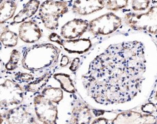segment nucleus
Returning a JSON list of instances; mask_svg holds the SVG:
<instances>
[{"label": "nucleus", "instance_id": "1", "mask_svg": "<svg viewBox=\"0 0 157 124\" xmlns=\"http://www.w3.org/2000/svg\"><path fill=\"white\" fill-rule=\"evenodd\" d=\"M146 70L144 46L139 41L109 46L90 63L83 84L101 105L123 103L141 90Z\"/></svg>", "mask_w": 157, "mask_h": 124}, {"label": "nucleus", "instance_id": "2", "mask_svg": "<svg viewBox=\"0 0 157 124\" xmlns=\"http://www.w3.org/2000/svg\"><path fill=\"white\" fill-rule=\"evenodd\" d=\"M18 67L21 66L31 74L46 73L57 63L60 53L58 47L51 44H35L21 50Z\"/></svg>", "mask_w": 157, "mask_h": 124}, {"label": "nucleus", "instance_id": "3", "mask_svg": "<svg viewBox=\"0 0 157 124\" xmlns=\"http://www.w3.org/2000/svg\"><path fill=\"white\" fill-rule=\"evenodd\" d=\"M25 93L23 86L5 74L0 77V113L22 104Z\"/></svg>", "mask_w": 157, "mask_h": 124}, {"label": "nucleus", "instance_id": "4", "mask_svg": "<svg viewBox=\"0 0 157 124\" xmlns=\"http://www.w3.org/2000/svg\"><path fill=\"white\" fill-rule=\"evenodd\" d=\"M124 20L132 29L148 34L157 35V5H151L144 13L129 11Z\"/></svg>", "mask_w": 157, "mask_h": 124}, {"label": "nucleus", "instance_id": "5", "mask_svg": "<svg viewBox=\"0 0 157 124\" xmlns=\"http://www.w3.org/2000/svg\"><path fill=\"white\" fill-rule=\"evenodd\" d=\"M68 10L66 1L45 0L40 4L38 16L45 28L54 30L58 26L60 16L67 13Z\"/></svg>", "mask_w": 157, "mask_h": 124}, {"label": "nucleus", "instance_id": "6", "mask_svg": "<svg viewBox=\"0 0 157 124\" xmlns=\"http://www.w3.org/2000/svg\"><path fill=\"white\" fill-rule=\"evenodd\" d=\"M122 18L113 13H108L89 22V31L96 35H107L122 25Z\"/></svg>", "mask_w": 157, "mask_h": 124}, {"label": "nucleus", "instance_id": "7", "mask_svg": "<svg viewBox=\"0 0 157 124\" xmlns=\"http://www.w3.org/2000/svg\"><path fill=\"white\" fill-rule=\"evenodd\" d=\"M6 27L16 33L20 42L25 44H35L42 36V32L37 21L31 18L22 22L11 24Z\"/></svg>", "mask_w": 157, "mask_h": 124}, {"label": "nucleus", "instance_id": "8", "mask_svg": "<svg viewBox=\"0 0 157 124\" xmlns=\"http://www.w3.org/2000/svg\"><path fill=\"white\" fill-rule=\"evenodd\" d=\"M54 103L41 94L35 96L33 104L38 121L44 124H56L58 110Z\"/></svg>", "mask_w": 157, "mask_h": 124}, {"label": "nucleus", "instance_id": "9", "mask_svg": "<svg viewBox=\"0 0 157 124\" xmlns=\"http://www.w3.org/2000/svg\"><path fill=\"white\" fill-rule=\"evenodd\" d=\"M3 124H37L34 108L22 103L2 114Z\"/></svg>", "mask_w": 157, "mask_h": 124}, {"label": "nucleus", "instance_id": "10", "mask_svg": "<svg viewBox=\"0 0 157 124\" xmlns=\"http://www.w3.org/2000/svg\"><path fill=\"white\" fill-rule=\"evenodd\" d=\"M157 118L152 114L127 111L119 113L112 122L113 124H157Z\"/></svg>", "mask_w": 157, "mask_h": 124}, {"label": "nucleus", "instance_id": "11", "mask_svg": "<svg viewBox=\"0 0 157 124\" xmlns=\"http://www.w3.org/2000/svg\"><path fill=\"white\" fill-rule=\"evenodd\" d=\"M72 104V111L70 123L71 124H90L94 116L92 109L82 99L75 96Z\"/></svg>", "mask_w": 157, "mask_h": 124}, {"label": "nucleus", "instance_id": "12", "mask_svg": "<svg viewBox=\"0 0 157 124\" xmlns=\"http://www.w3.org/2000/svg\"><path fill=\"white\" fill-rule=\"evenodd\" d=\"M88 27L89 22L87 20L74 19L62 26L60 32L61 37L66 39H74L82 35Z\"/></svg>", "mask_w": 157, "mask_h": 124}, {"label": "nucleus", "instance_id": "13", "mask_svg": "<svg viewBox=\"0 0 157 124\" xmlns=\"http://www.w3.org/2000/svg\"><path fill=\"white\" fill-rule=\"evenodd\" d=\"M22 1L4 0L0 5V31L23 8L20 6Z\"/></svg>", "mask_w": 157, "mask_h": 124}, {"label": "nucleus", "instance_id": "14", "mask_svg": "<svg viewBox=\"0 0 157 124\" xmlns=\"http://www.w3.org/2000/svg\"><path fill=\"white\" fill-rule=\"evenodd\" d=\"M106 3L105 0H75L72 10L78 15H89L103 9Z\"/></svg>", "mask_w": 157, "mask_h": 124}, {"label": "nucleus", "instance_id": "15", "mask_svg": "<svg viewBox=\"0 0 157 124\" xmlns=\"http://www.w3.org/2000/svg\"><path fill=\"white\" fill-rule=\"evenodd\" d=\"M40 4V0H29L23 8L8 23L6 26L22 22L32 18L38 11Z\"/></svg>", "mask_w": 157, "mask_h": 124}, {"label": "nucleus", "instance_id": "16", "mask_svg": "<svg viewBox=\"0 0 157 124\" xmlns=\"http://www.w3.org/2000/svg\"><path fill=\"white\" fill-rule=\"evenodd\" d=\"M60 45L69 53L82 54L87 52L91 47V42L88 39H67L63 38Z\"/></svg>", "mask_w": 157, "mask_h": 124}, {"label": "nucleus", "instance_id": "17", "mask_svg": "<svg viewBox=\"0 0 157 124\" xmlns=\"http://www.w3.org/2000/svg\"><path fill=\"white\" fill-rule=\"evenodd\" d=\"M20 39L18 34L8 27H4L0 31V42L5 48H18Z\"/></svg>", "mask_w": 157, "mask_h": 124}, {"label": "nucleus", "instance_id": "18", "mask_svg": "<svg viewBox=\"0 0 157 124\" xmlns=\"http://www.w3.org/2000/svg\"><path fill=\"white\" fill-rule=\"evenodd\" d=\"M54 71H50L45 73L35 80L24 86V89L26 92L37 93L45 87L49 79L51 77Z\"/></svg>", "mask_w": 157, "mask_h": 124}, {"label": "nucleus", "instance_id": "19", "mask_svg": "<svg viewBox=\"0 0 157 124\" xmlns=\"http://www.w3.org/2000/svg\"><path fill=\"white\" fill-rule=\"evenodd\" d=\"M21 51L18 48L12 49L4 64L5 73H11L18 67L21 60Z\"/></svg>", "mask_w": 157, "mask_h": 124}, {"label": "nucleus", "instance_id": "20", "mask_svg": "<svg viewBox=\"0 0 157 124\" xmlns=\"http://www.w3.org/2000/svg\"><path fill=\"white\" fill-rule=\"evenodd\" d=\"M41 91L42 95L54 103H58L63 99V90L58 87H44Z\"/></svg>", "mask_w": 157, "mask_h": 124}, {"label": "nucleus", "instance_id": "21", "mask_svg": "<svg viewBox=\"0 0 157 124\" xmlns=\"http://www.w3.org/2000/svg\"><path fill=\"white\" fill-rule=\"evenodd\" d=\"M54 78L59 82L61 88L64 91L70 93H74L75 92V86L68 74L62 73L57 74L54 75Z\"/></svg>", "mask_w": 157, "mask_h": 124}, {"label": "nucleus", "instance_id": "22", "mask_svg": "<svg viewBox=\"0 0 157 124\" xmlns=\"http://www.w3.org/2000/svg\"><path fill=\"white\" fill-rule=\"evenodd\" d=\"M129 0H108L106 8L111 11H118L126 8L128 5Z\"/></svg>", "mask_w": 157, "mask_h": 124}, {"label": "nucleus", "instance_id": "23", "mask_svg": "<svg viewBox=\"0 0 157 124\" xmlns=\"http://www.w3.org/2000/svg\"><path fill=\"white\" fill-rule=\"evenodd\" d=\"M151 0H131V6L135 12L146 11L151 5Z\"/></svg>", "mask_w": 157, "mask_h": 124}, {"label": "nucleus", "instance_id": "24", "mask_svg": "<svg viewBox=\"0 0 157 124\" xmlns=\"http://www.w3.org/2000/svg\"><path fill=\"white\" fill-rule=\"evenodd\" d=\"M141 110L144 113L152 114L153 113L156 112L157 106L155 103L149 102L142 106Z\"/></svg>", "mask_w": 157, "mask_h": 124}, {"label": "nucleus", "instance_id": "25", "mask_svg": "<svg viewBox=\"0 0 157 124\" xmlns=\"http://www.w3.org/2000/svg\"><path fill=\"white\" fill-rule=\"evenodd\" d=\"M48 38L51 42H56V43L59 44V45H60L61 40L63 39L61 36H60L59 35L56 34L55 33H52L50 34L49 36H48Z\"/></svg>", "mask_w": 157, "mask_h": 124}, {"label": "nucleus", "instance_id": "26", "mask_svg": "<svg viewBox=\"0 0 157 124\" xmlns=\"http://www.w3.org/2000/svg\"><path fill=\"white\" fill-rule=\"evenodd\" d=\"M2 46L0 42V77H1L3 76L5 74V68H4V64L3 62L2 59L1 57V51H2Z\"/></svg>", "mask_w": 157, "mask_h": 124}, {"label": "nucleus", "instance_id": "27", "mask_svg": "<svg viewBox=\"0 0 157 124\" xmlns=\"http://www.w3.org/2000/svg\"><path fill=\"white\" fill-rule=\"evenodd\" d=\"M79 64V59L78 58H75L71 63L70 69L72 71H76V70H77Z\"/></svg>", "mask_w": 157, "mask_h": 124}, {"label": "nucleus", "instance_id": "28", "mask_svg": "<svg viewBox=\"0 0 157 124\" xmlns=\"http://www.w3.org/2000/svg\"><path fill=\"white\" fill-rule=\"evenodd\" d=\"M92 124H106L109 123L108 119L105 118H99L97 119H95L92 122Z\"/></svg>", "mask_w": 157, "mask_h": 124}, {"label": "nucleus", "instance_id": "29", "mask_svg": "<svg viewBox=\"0 0 157 124\" xmlns=\"http://www.w3.org/2000/svg\"><path fill=\"white\" fill-rule=\"evenodd\" d=\"M69 63V58L66 55H63L61 58L60 65L61 66H66Z\"/></svg>", "mask_w": 157, "mask_h": 124}, {"label": "nucleus", "instance_id": "30", "mask_svg": "<svg viewBox=\"0 0 157 124\" xmlns=\"http://www.w3.org/2000/svg\"><path fill=\"white\" fill-rule=\"evenodd\" d=\"M154 98L155 102H157V90H155V93H154Z\"/></svg>", "mask_w": 157, "mask_h": 124}, {"label": "nucleus", "instance_id": "31", "mask_svg": "<svg viewBox=\"0 0 157 124\" xmlns=\"http://www.w3.org/2000/svg\"><path fill=\"white\" fill-rule=\"evenodd\" d=\"M152 5H157V0H151Z\"/></svg>", "mask_w": 157, "mask_h": 124}, {"label": "nucleus", "instance_id": "32", "mask_svg": "<svg viewBox=\"0 0 157 124\" xmlns=\"http://www.w3.org/2000/svg\"><path fill=\"white\" fill-rule=\"evenodd\" d=\"M3 118H2V115L0 113V124H3Z\"/></svg>", "mask_w": 157, "mask_h": 124}, {"label": "nucleus", "instance_id": "33", "mask_svg": "<svg viewBox=\"0 0 157 124\" xmlns=\"http://www.w3.org/2000/svg\"><path fill=\"white\" fill-rule=\"evenodd\" d=\"M4 1V0H0V5Z\"/></svg>", "mask_w": 157, "mask_h": 124}, {"label": "nucleus", "instance_id": "34", "mask_svg": "<svg viewBox=\"0 0 157 124\" xmlns=\"http://www.w3.org/2000/svg\"><path fill=\"white\" fill-rule=\"evenodd\" d=\"M156 112H157V110H156Z\"/></svg>", "mask_w": 157, "mask_h": 124}]
</instances>
